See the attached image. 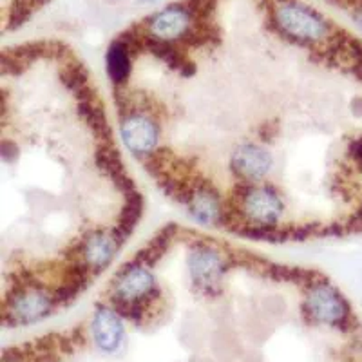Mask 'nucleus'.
<instances>
[{"mask_svg":"<svg viewBox=\"0 0 362 362\" xmlns=\"http://www.w3.org/2000/svg\"><path fill=\"white\" fill-rule=\"evenodd\" d=\"M351 105H354V111L357 112L358 116H362V98H355Z\"/></svg>","mask_w":362,"mask_h":362,"instance_id":"f3484780","label":"nucleus"},{"mask_svg":"<svg viewBox=\"0 0 362 362\" xmlns=\"http://www.w3.org/2000/svg\"><path fill=\"white\" fill-rule=\"evenodd\" d=\"M125 196V206L122 209V212L118 214V221L116 225L111 226L112 234L118 238V241L122 245L125 243V239L134 232L136 225L140 221L141 212H144V198H141L140 190L136 189L132 192L124 194Z\"/></svg>","mask_w":362,"mask_h":362,"instance_id":"4468645a","label":"nucleus"},{"mask_svg":"<svg viewBox=\"0 0 362 362\" xmlns=\"http://www.w3.org/2000/svg\"><path fill=\"white\" fill-rule=\"evenodd\" d=\"M305 315L313 325L329 326L344 334L355 332L357 328L350 303L326 279L317 281L306 288Z\"/></svg>","mask_w":362,"mask_h":362,"instance_id":"20e7f679","label":"nucleus"},{"mask_svg":"<svg viewBox=\"0 0 362 362\" xmlns=\"http://www.w3.org/2000/svg\"><path fill=\"white\" fill-rule=\"evenodd\" d=\"M187 267L190 272V279L198 293L206 297L219 296L230 263V254L221 250V247L212 241L194 238L190 239V250L187 255Z\"/></svg>","mask_w":362,"mask_h":362,"instance_id":"7ed1b4c3","label":"nucleus"},{"mask_svg":"<svg viewBox=\"0 0 362 362\" xmlns=\"http://www.w3.org/2000/svg\"><path fill=\"white\" fill-rule=\"evenodd\" d=\"M132 53L127 45L119 38L109 44L107 53H105V67H107L109 80L115 87H125L132 71Z\"/></svg>","mask_w":362,"mask_h":362,"instance_id":"ddd939ff","label":"nucleus"},{"mask_svg":"<svg viewBox=\"0 0 362 362\" xmlns=\"http://www.w3.org/2000/svg\"><path fill=\"white\" fill-rule=\"evenodd\" d=\"M119 247L122 243L112 234L111 228H98V230L89 232L80 241L78 250L69 254V261L71 263H82L96 277L111 267Z\"/></svg>","mask_w":362,"mask_h":362,"instance_id":"0eeeda50","label":"nucleus"},{"mask_svg":"<svg viewBox=\"0 0 362 362\" xmlns=\"http://www.w3.org/2000/svg\"><path fill=\"white\" fill-rule=\"evenodd\" d=\"M141 2H156V0H141Z\"/></svg>","mask_w":362,"mask_h":362,"instance_id":"a211bd4d","label":"nucleus"},{"mask_svg":"<svg viewBox=\"0 0 362 362\" xmlns=\"http://www.w3.org/2000/svg\"><path fill=\"white\" fill-rule=\"evenodd\" d=\"M234 209L243 225L261 226V228H281L284 216L283 198L268 185H241L235 192Z\"/></svg>","mask_w":362,"mask_h":362,"instance_id":"39448f33","label":"nucleus"},{"mask_svg":"<svg viewBox=\"0 0 362 362\" xmlns=\"http://www.w3.org/2000/svg\"><path fill=\"white\" fill-rule=\"evenodd\" d=\"M194 189L189 205L185 206L190 218L199 225L223 226L225 219V202L206 180H192Z\"/></svg>","mask_w":362,"mask_h":362,"instance_id":"9d476101","label":"nucleus"},{"mask_svg":"<svg viewBox=\"0 0 362 362\" xmlns=\"http://www.w3.org/2000/svg\"><path fill=\"white\" fill-rule=\"evenodd\" d=\"M18 153H17V147H15V144H11V141H8V144H2V158H4V161H8V163H13V161L17 160Z\"/></svg>","mask_w":362,"mask_h":362,"instance_id":"dca6fc26","label":"nucleus"},{"mask_svg":"<svg viewBox=\"0 0 362 362\" xmlns=\"http://www.w3.org/2000/svg\"><path fill=\"white\" fill-rule=\"evenodd\" d=\"M141 24L145 25L148 33L153 37L165 42H180L181 38L189 33L194 18L185 4H170L161 11L154 13L153 17L145 18Z\"/></svg>","mask_w":362,"mask_h":362,"instance_id":"9b49d317","label":"nucleus"},{"mask_svg":"<svg viewBox=\"0 0 362 362\" xmlns=\"http://www.w3.org/2000/svg\"><path fill=\"white\" fill-rule=\"evenodd\" d=\"M58 308L53 288L44 284L11 283V288L4 297L2 325L6 328L29 326L49 317Z\"/></svg>","mask_w":362,"mask_h":362,"instance_id":"f03ea898","label":"nucleus"},{"mask_svg":"<svg viewBox=\"0 0 362 362\" xmlns=\"http://www.w3.org/2000/svg\"><path fill=\"white\" fill-rule=\"evenodd\" d=\"M93 339L103 354H115L124 341V322L115 308L98 306L93 319Z\"/></svg>","mask_w":362,"mask_h":362,"instance_id":"f8f14e48","label":"nucleus"},{"mask_svg":"<svg viewBox=\"0 0 362 362\" xmlns=\"http://www.w3.org/2000/svg\"><path fill=\"white\" fill-rule=\"evenodd\" d=\"M119 134L129 153L138 160L151 156L158 151L160 144V127L156 119L144 112H131L119 118Z\"/></svg>","mask_w":362,"mask_h":362,"instance_id":"6e6552de","label":"nucleus"},{"mask_svg":"<svg viewBox=\"0 0 362 362\" xmlns=\"http://www.w3.org/2000/svg\"><path fill=\"white\" fill-rule=\"evenodd\" d=\"M35 8L28 0H13L8 15V29H17L18 25L25 24L31 18Z\"/></svg>","mask_w":362,"mask_h":362,"instance_id":"2eb2a0df","label":"nucleus"},{"mask_svg":"<svg viewBox=\"0 0 362 362\" xmlns=\"http://www.w3.org/2000/svg\"><path fill=\"white\" fill-rule=\"evenodd\" d=\"M268 28L277 31L286 40L313 49L328 40L337 25L305 2L286 0L268 11Z\"/></svg>","mask_w":362,"mask_h":362,"instance_id":"f257e3e1","label":"nucleus"},{"mask_svg":"<svg viewBox=\"0 0 362 362\" xmlns=\"http://www.w3.org/2000/svg\"><path fill=\"white\" fill-rule=\"evenodd\" d=\"M153 297H160V288L156 286V279L148 267L134 263L131 259L116 272L111 283V293H109L111 303L132 305V303H140Z\"/></svg>","mask_w":362,"mask_h":362,"instance_id":"423d86ee","label":"nucleus"},{"mask_svg":"<svg viewBox=\"0 0 362 362\" xmlns=\"http://www.w3.org/2000/svg\"><path fill=\"white\" fill-rule=\"evenodd\" d=\"M274 169V156L259 144H243L230 156V170L241 185H259Z\"/></svg>","mask_w":362,"mask_h":362,"instance_id":"1a4fd4ad","label":"nucleus"}]
</instances>
